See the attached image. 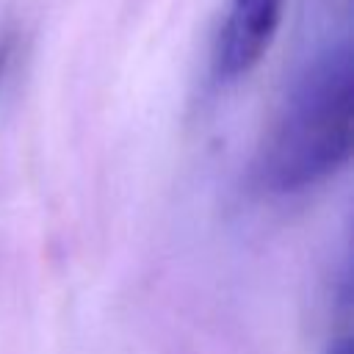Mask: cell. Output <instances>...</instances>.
<instances>
[{
  "label": "cell",
  "instance_id": "cell-1",
  "mask_svg": "<svg viewBox=\"0 0 354 354\" xmlns=\"http://www.w3.org/2000/svg\"><path fill=\"white\" fill-rule=\"evenodd\" d=\"M354 147V61L348 41L321 50L290 83L252 163L260 191L290 196L335 177Z\"/></svg>",
  "mask_w": 354,
  "mask_h": 354
},
{
  "label": "cell",
  "instance_id": "cell-2",
  "mask_svg": "<svg viewBox=\"0 0 354 354\" xmlns=\"http://www.w3.org/2000/svg\"><path fill=\"white\" fill-rule=\"evenodd\" d=\"M285 0H227L216 33L213 69L224 83L241 80L257 69L271 50Z\"/></svg>",
  "mask_w": 354,
  "mask_h": 354
},
{
  "label": "cell",
  "instance_id": "cell-3",
  "mask_svg": "<svg viewBox=\"0 0 354 354\" xmlns=\"http://www.w3.org/2000/svg\"><path fill=\"white\" fill-rule=\"evenodd\" d=\"M14 53H17V39L8 36V33L0 36V83H3V77L11 66V61H14Z\"/></svg>",
  "mask_w": 354,
  "mask_h": 354
},
{
  "label": "cell",
  "instance_id": "cell-4",
  "mask_svg": "<svg viewBox=\"0 0 354 354\" xmlns=\"http://www.w3.org/2000/svg\"><path fill=\"white\" fill-rule=\"evenodd\" d=\"M324 354H351V335H348V329H343L340 335H335L326 343V351Z\"/></svg>",
  "mask_w": 354,
  "mask_h": 354
}]
</instances>
